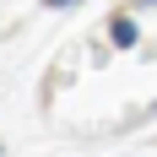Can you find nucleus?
I'll list each match as a JSON object with an SVG mask.
<instances>
[{
    "label": "nucleus",
    "mask_w": 157,
    "mask_h": 157,
    "mask_svg": "<svg viewBox=\"0 0 157 157\" xmlns=\"http://www.w3.org/2000/svg\"><path fill=\"white\" fill-rule=\"evenodd\" d=\"M49 6H71V0H49Z\"/></svg>",
    "instance_id": "nucleus-1"
}]
</instances>
